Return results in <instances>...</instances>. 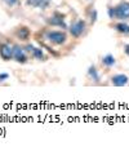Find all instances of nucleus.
<instances>
[{"mask_svg": "<svg viewBox=\"0 0 129 151\" xmlns=\"http://www.w3.org/2000/svg\"><path fill=\"white\" fill-rule=\"evenodd\" d=\"M108 16L110 18H116V19H128L129 18V3L124 1L116 5L115 8L108 9Z\"/></svg>", "mask_w": 129, "mask_h": 151, "instance_id": "f257e3e1", "label": "nucleus"}, {"mask_svg": "<svg viewBox=\"0 0 129 151\" xmlns=\"http://www.w3.org/2000/svg\"><path fill=\"white\" fill-rule=\"evenodd\" d=\"M47 39L54 45H62V44L66 43L67 35L63 31H49L47 34Z\"/></svg>", "mask_w": 129, "mask_h": 151, "instance_id": "f03ea898", "label": "nucleus"}, {"mask_svg": "<svg viewBox=\"0 0 129 151\" xmlns=\"http://www.w3.org/2000/svg\"><path fill=\"white\" fill-rule=\"evenodd\" d=\"M84 31H85V21H83V19H79V21L74 22L70 27V34L74 37L81 36Z\"/></svg>", "mask_w": 129, "mask_h": 151, "instance_id": "7ed1b4c3", "label": "nucleus"}, {"mask_svg": "<svg viewBox=\"0 0 129 151\" xmlns=\"http://www.w3.org/2000/svg\"><path fill=\"white\" fill-rule=\"evenodd\" d=\"M13 60L18 63H26L27 56L25 53V49L19 45H13Z\"/></svg>", "mask_w": 129, "mask_h": 151, "instance_id": "20e7f679", "label": "nucleus"}, {"mask_svg": "<svg viewBox=\"0 0 129 151\" xmlns=\"http://www.w3.org/2000/svg\"><path fill=\"white\" fill-rule=\"evenodd\" d=\"M0 57L3 61H11L13 58V47L6 43L0 44Z\"/></svg>", "mask_w": 129, "mask_h": 151, "instance_id": "39448f33", "label": "nucleus"}, {"mask_svg": "<svg viewBox=\"0 0 129 151\" xmlns=\"http://www.w3.org/2000/svg\"><path fill=\"white\" fill-rule=\"evenodd\" d=\"M48 23L52 26H59V27H63L66 29V23H64V19H63V16L59 14V13H54V14L48 18Z\"/></svg>", "mask_w": 129, "mask_h": 151, "instance_id": "423d86ee", "label": "nucleus"}, {"mask_svg": "<svg viewBox=\"0 0 129 151\" xmlns=\"http://www.w3.org/2000/svg\"><path fill=\"white\" fill-rule=\"evenodd\" d=\"M128 81H129V79L127 75H124V74H118L111 78V83H113L115 87H124V85L128 84Z\"/></svg>", "mask_w": 129, "mask_h": 151, "instance_id": "0eeeda50", "label": "nucleus"}, {"mask_svg": "<svg viewBox=\"0 0 129 151\" xmlns=\"http://www.w3.org/2000/svg\"><path fill=\"white\" fill-rule=\"evenodd\" d=\"M50 0H27L26 4L29 6H34V8H47L49 5Z\"/></svg>", "mask_w": 129, "mask_h": 151, "instance_id": "6e6552de", "label": "nucleus"}, {"mask_svg": "<svg viewBox=\"0 0 129 151\" xmlns=\"http://www.w3.org/2000/svg\"><path fill=\"white\" fill-rule=\"evenodd\" d=\"M16 36L18 37V39H21V40H27L30 37V30L27 29L26 26L19 27V29L16 31Z\"/></svg>", "mask_w": 129, "mask_h": 151, "instance_id": "1a4fd4ad", "label": "nucleus"}, {"mask_svg": "<svg viewBox=\"0 0 129 151\" xmlns=\"http://www.w3.org/2000/svg\"><path fill=\"white\" fill-rule=\"evenodd\" d=\"M115 30L120 34H129V25L124 22H120V23H116L115 25Z\"/></svg>", "mask_w": 129, "mask_h": 151, "instance_id": "9d476101", "label": "nucleus"}, {"mask_svg": "<svg viewBox=\"0 0 129 151\" xmlns=\"http://www.w3.org/2000/svg\"><path fill=\"white\" fill-rule=\"evenodd\" d=\"M102 63L105 65V66L107 67H111L115 65V57L113 56V54H107V56H105L102 58Z\"/></svg>", "mask_w": 129, "mask_h": 151, "instance_id": "9b49d317", "label": "nucleus"}, {"mask_svg": "<svg viewBox=\"0 0 129 151\" xmlns=\"http://www.w3.org/2000/svg\"><path fill=\"white\" fill-rule=\"evenodd\" d=\"M31 54L34 56V58H36V60H40V61L44 60V53H43V50L40 49V48H35V47H34Z\"/></svg>", "mask_w": 129, "mask_h": 151, "instance_id": "f8f14e48", "label": "nucleus"}, {"mask_svg": "<svg viewBox=\"0 0 129 151\" xmlns=\"http://www.w3.org/2000/svg\"><path fill=\"white\" fill-rule=\"evenodd\" d=\"M88 74H89L90 78H93V80H100V76H98V74H97V70L93 66L89 67V70H88Z\"/></svg>", "mask_w": 129, "mask_h": 151, "instance_id": "ddd939ff", "label": "nucleus"}, {"mask_svg": "<svg viewBox=\"0 0 129 151\" xmlns=\"http://www.w3.org/2000/svg\"><path fill=\"white\" fill-rule=\"evenodd\" d=\"M3 1H4L8 6H14L19 3V0H3Z\"/></svg>", "mask_w": 129, "mask_h": 151, "instance_id": "4468645a", "label": "nucleus"}, {"mask_svg": "<svg viewBox=\"0 0 129 151\" xmlns=\"http://www.w3.org/2000/svg\"><path fill=\"white\" fill-rule=\"evenodd\" d=\"M8 78H9L8 74H0V81H4V80H6Z\"/></svg>", "mask_w": 129, "mask_h": 151, "instance_id": "2eb2a0df", "label": "nucleus"}, {"mask_svg": "<svg viewBox=\"0 0 129 151\" xmlns=\"http://www.w3.org/2000/svg\"><path fill=\"white\" fill-rule=\"evenodd\" d=\"M125 52H127V54H129V44H125Z\"/></svg>", "mask_w": 129, "mask_h": 151, "instance_id": "dca6fc26", "label": "nucleus"}]
</instances>
